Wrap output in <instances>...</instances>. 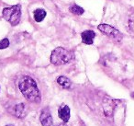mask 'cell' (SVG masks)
<instances>
[{"label": "cell", "instance_id": "obj_5", "mask_svg": "<svg viewBox=\"0 0 134 126\" xmlns=\"http://www.w3.org/2000/svg\"><path fill=\"white\" fill-rule=\"evenodd\" d=\"M40 120L42 124V126H53V122H52V117L51 114V111L48 108H45L41 111Z\"/></svg>", "mask_w": 134, "mask_h": 126}, {"label": "cell", "instance_id": "obj_16", "mask_svg": "<svg viewBox=\"0 0 134 126\" xmlns=\"http://www.w3.org/2000/svg\"><path fill=\"white\" fill-rule=\"evenodd\" d=\"M131 96H132V97H133V98H134V93H132V94H131Z\"/></svg>", "mask_w": 134, "mask_h": 126}, {"label": "cell", "instance_id": "obj_2", "mask_svg": "<svg viewBox=\"0 0 134 126\" xmlns=\"http://www.w3.org/2000/svg\"><path fill=\"white\" fill-rule=\"evenodd\" d=\"M74 59V52L63 47L54 49L51 54V63L54 65H62L68 64Z\"/></svg>", "mask_w": 134, "mask_h": 126}, {"label": "cell", "instance_id": "obj_7", "mask_svg": "<svg viewBox=\"0 0 134 126\" xmlns=\"http://www.w3.org/2000/svg\"><path fill=\"white\" fill-rule=\"evenodd\" d=\"M59 117L63 120L64 122H67L70 119V109L67 105H63L60 107L58 111Z\"/></svg>", "mask_w": 134, "mask_h": 126}, {"label": "cell", "instance_id": "obj_9", "mask_svg": "<svg viewBox=\"0 0 134 126\" xmlns=\"http://www.w3.org/2000/svg\"><path fill=\"white\" fill-rule=\"evenodd\" d=\"M57 83L59 84L60 86H62L63 87H64V88H69L72 85L71 80L63 76H61L57 78Z\"/></svg>", "mask_w": 134, "mask_h": 126}, {"label": "cell", "instance_id": "obj_14", "mask_svg": "<svg viewBox=\"0 0 134 126\" xmlns=\"http://www.w3.org/2000/svg\"><path fill=\"white\" fill-rule=\"evenodd\" d=\"M57 126H67V124L64 122V123H60V124H58Z\"/></svg>", "mask_w": 134, "mask_h": 126}, {"label": "cell", "instance_id": "obj_3", "mask_svg": "<svg viewBox=\"0 0 134 126\" xmlns=\"http://www.w3.org/2000/svg\"><path fill=\"white\" fill-rule=\"evenodd\" d=\"M3 18L12 26L18 25L21 19V6L15 5L10 8H5L3 9Z\"/></svg>", "mask_w": 134, "mask_h": 126}, {"label": "cell", "instance_id": "obj_13", "mask_svg": "<svg viewBox=\"0 0 134 126\" xmlns=\"http://www.w3.org/2000/svg\"><path fill=\"white\" fill-rule=\"evenodd\" d=\"M129 28L132 32H134V19H130L129 20Z\"/></svg>", "mask_w": 134, "mask_h": 126}, {"label": "cell", "instance_id": "obj_12", "mask_svg": "<svg viewBox=\"0 0 134 126\" xmlns=\"http://www.w3.org/2000/svg\"><path fill=\"white\" fill-rule=\"evenodd\" d=\"M9 46V41L8 39H3L0 41V50H2V49H6Z\"/></svg>", "mask_w": 134, "mask_h": 126}, {"label": "cell", "instance_id": "obj_4", "mask_svg": "<svg viewBox=\"0 0 134 126\" xmlns=\"http://www.w3.org/2000/svg\"><path fill=\"white\" fill-rule=\"evenodd\" d=\"M98 30L104 34H106L110 39L114 40L115 41H120L122 40V33L114 27L108 24H100L98 27Z\"/></svg>", "mask_w": 134, "mask_h": 126}, {"label": "cell", "instance_id": "obj_10", "mask_svg": "<svg viewBox=\"0 0 134 126\" xmlns=\"http://www.w3.org/2000/svg\"><path fill=\"white\" fill-rule=\"evenodd\" d=\"M46 17V11L44 9L41 8H38L34 11V19L37 22H41L44 19V18Z\"/></svg>", "mask_w": 134, "mask_h": 126}, {"label": "cell", "instance_id": "obj_8", "mask_svg": "<svg viewBox=\"0 0 134 126\" xmlns=\"http://www.w3.org/2000/svg\"><path fill=\"white\" fill-rule=\"evenodd\" d=\"M14 111H15V115L18 118H23V117H25V115H26V107H25V104L19 103L18 105H16Z\"/></svg>", "mask_w": 134, "mask_h": 126}, {"label": "cell", "instance_id": "obj_6", "mask_svg": "<svg viewBox=\"0 0 134 126\" xmlns=\"http://www.w3.org/2000/svg\"><path fill=\"white\" fill-rule=\"evenodd\" d=\"M81 37H82V41L85 44L90 45L94 43L96 33H95V32H93V30H85V32H82V34H81Z\"/></svg>", "mask_w": 134, "mask_h": 126}, {"label": "cell", "instance_id": "obj_15", "mask_svg": "<svg viewBox=\"0 0 134 126\" xmlns=\"http://www.w3.org/2000/svg\"><path fill=\"white\" fill-rule=\"evenodd\" d=\"M7 126H14V125H12V124H8V125H7Z\"/></svg>", "mask_w": 134, "mask_h": 126}, {"label": "cell", "instance_id": "obj_11", "mask_svg": "<svg viewBox=\"0 0 134 126\" xmlns=\"http://www.w3.org/2000/svg\"><path fill=\"white\" fill-rule=\"evenodd\" d=\"M69 11L71 12L72 14H74V15L81 16L84 14L85 10H84V8L77 6V5H73V6H71L69 8Z\"/></svg>", "mask_w": 134, "mask_h": 126}, {"label": "cell", "instance_id": "obj_1", "mask_svg": "<svg viewBox=\"0 0 134 126\" xmlns=\"http://www.w3.org/2000/svg\"><path fill=\"white\" fill-rule=\"evenodd\" d=\"M19 87L23 96L29 101L37 102V103L41 101V93L38 88L37 83L30 76H25L21 77L19 83Z\"/></svg>", "mask_w": 134, "mask_h": 126}]
</instances>
